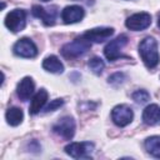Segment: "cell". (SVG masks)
<instances>
[{
  "mask_svg": "<svg viewBox=\"0 0 160 160\" xmlns=\"http://www.w3.org/2000/svg\"><path fill=\"white\" fill-rule=\"evenodd\" d=\"M25 24H26V12L21 9H15L5 16V26L12 32L21 31L25 28Z\"/></svg>",
  "mask_w": 160,
  "mask_h": 160,
  "instance_id": "277c9868",
  "label": "cell"
},
{
  "mask_svg": "<svg viewBox=\"0 0 160 160\" xmlns=\"http://www.w3.org/2000/svg\"><path fill=\"white\" fill-rule=\"evenodd\" d=\"M88 65H89L90 70H91L94 74H96V75H100V74L102 72L104 68H105L104 61H102L100 58H98V56L91 58V59L89 60V64H88Z\"/></svg>",
  "mask_w": 160,
  "mask_h": 160,
  "instance_id": "d6986e66",
  "label": "cell"
},
{
  "mask_svg": "<svg viewBox=\"0 0 160 160\" xmlns=\"http://www.w3.org/2000/svg\"><path fill=\"white\" fill-rule=\"evenodd\" d=\"M42 68L46 71L52 72V74H60L64 71V65L55 55H50V56L45 58L42 61Z\"/></svg>",
  "mask_w": 160,
  "mask_h": 160,
  "instance_id": "2e32d148",
  "label": "cell"
},
{
  "mask_svg": "<svg viewBox=\"0 0 160 160\" xmlns=\"http://www.w3.org/2000/svg\"><path fill=\"white\" fill-rule=\"evenodd\" d=\"M139 55L146 65V68H155L160 61L156 40L151 36H146L145 39H142L139 44Z\"/></svg>",
  "mask_w": 160,
  "mask_h": 160,
  "instance_id": "6da1fadb",
  "label": "cell"
},
{
  "mask_svg": "<svg viewBox=\"0 0 160 160\" xmlns=\"http://www.w3.org/2000/svg\"><path fill=\"white\" fill-rule=\"evenodd\" d=\"M150 99V94L146 91V90H136L134 94H132V100H135V102L138 104H145L148 102Z\"/></svg>",
  "mask_w": 160,
  "mask_h": 160,
  "instance_id": "ffe728a7",
  "label": "cell"
},
{
  "mask_svg": "<svg viewBox=\"0 0 160 160\" xmlns=\"http://www.w3.org/2000/svg\"><path fill=\"white\" fill-rule=\"evenodd\" d=\"M145 149L154 158L160 159V136H150L145 140Z\"/></svg>",
  "mask_w": 160,
  "mask_h": 160,
  "instance_id": "ac0fdd59",
  "label": "cell"
},
{
  "mask_svg": "<svg viewBox=\"0 0 160 160\" xmlns=\"http://www.w3.org/2000/svg\"><path fill=\"white\" fill-rule=\"evenodd\" d=\"M5 116H6V121L9 125L18 126L22 121L24 114H22V110L19 108H10V109H8Z\"/></svg>",
  "mask_w": 160,
  "mask_h": 160,
  "instance_id": "e0dca14e",
  "label": "cell"
},
{
  "mask_svg": "<svg viewBox=\"0 0 160 160\" xmlns=\"http://www.w3.org/2000/svg\"><path fill=\"white\" fill-rule=\"evenodd\" d=\"M151 24V16L150 14L141 11V12H136L132 14L131 16H129L125 21V25L128 29L132 30V31H140L144 30L146 28H149Z\"/></svg>",
  "mask_w": 160,
  "mask_h": 160,
  "instance_id": "ba28073f",
  "label": "cell"
},
{
  "mask_svg": "<svg viewBox=\"0 0 160 160\" xmlns=\"http://www.w3.org/2000/svg\"><path fill=\"white\" fill-rule=\"evenodd\" d=\"M14 52L18 55V56H21V58H35L38 55V48L36 45L34 44V41H31L30 39L28 38H22L20 40H18L12 48Z\"/></svg>",
  "mask_w": 160,
  "mask_h": 160,
  "instance_id": "9c48e42d",
  "label": "cell"
},
{
  "mask_svg": "<svg viewBox=\"0 0 160 160\" xmlns=\"http://www.w3.org/2000/svg\"><path fill=\"white\" fill-rule=\"evenodd\" d=\"M46 100H48V91H46L45 89H40V90L32 96V99H31L30 109H29L30 114H32V115L38 114V112L42 109V106L45 105Z\"/></svg>",
  "mask_w": 160,
  "mask_h": 160,
  "instance_id": "9a60e30c",
  "label": "cell"
},
{
  "mask_svg": "<svg viewBox=\"0 0 160 160\" xmlns=\"http://www.w3.org/2000/svg\"><path fill=\"white\" fill-rule=\"evenodd\" d=\"M114 34V29L111 28H95L91 30H88L86 32L82 34V38L89 40L90 42H102L106 39H109Z\"/></svg>",
  "mask_w": 160,
  "mask_h": 160,
  "instance_id": "30bf717a",
  "label": "cell"
},
{
  "mask_svg": "<svg viewBox=\"0 0 160 160\" xmlns=\"http://www.w3.org/2000/svg\"><path fill=\"white\" fill-rule=\"evenodd\" d=\"M85 12L84 9L79 5H70L64 8V10L61 11V19L64 20L65 24H74L80 21L84 18Z\"/></svg>",
  "mask_w": 160,
  "mask_h": 160,
  "instance_id": "8fae6325",
  "label": "cell"
},
{
  "mask_svg": "<svg viewBox=\"0 0 160 160\" xmlns=\"http://www.w3.org/2000/svg\"><path fill=\"white\" fill-rule=\"evenodd\" d=\"M128 44V36L121 34L114 40H111L104 49V54L109 61L118 60L119 58H122L121 55V49Z\"/></svg>",
  "mask_w": 160,
  "mask_h": 160,
  "instance_id": "5b68a950",
  "label": "cell"
},
{
  "mask_svg": "<svg viewBox=\"0 0 160 160\" xmlns=\"http://www.w3.org/2000/svg\"><path fill=\"white\" fill-rule=\"evenodd\" d=\"M91 44L89 40L81 38H76L75 40H72L71 42L65 44L61 48V55L66 59H76L81 55H84L89 49H90Z\"/></svg>",
  "mask_w": 160,
  "mask_h": 160,
  "instance_id": "7a4b0ae2",
  "label": "cell"
},
{
  "mask_svg": "<svg viewBox=\"0 0 160 160\" xmlns=\"http://www.w3.org/2000/svg\"><path fill=\"white\" fill-rule=\"evenodd\" d=\"M94 151V144L90 141L70 142L65 146V152L74 159H89Z\"/></svg>",
  "mask_w": 160,
  "mask_h": 160,
  "instance_id": "3957f363",
  "label": "cell"
},
{
  "mask_svg": "<svg viewBox=\"0 0 160 160\" xmlns=\"http://www.w3.org/2000/svg\"><path fill=\"white\" fill-rule=\"evenodd\" d=\"M34 88H35V85H34L32 79L29 78V76H26V78H24L22 80H20V82L18 84L16 94H18V96H19L21 100H28V99L32 95Z\"/></svg>",
  "mask_w": 160,
  "mask_h": 160,
  "instance_id": "4fadbf2b",
  "label": "cell"
},
{
  "mask_svg": "<svg viewBox=\"0 0 160 160\" xmlns=\"http://www.w3.org/2000/svg\"><path fill=\"white\" fill-rule=\"evenodd\" d=\"M158 26L160 28V14H159V16H158Z\"/></svg>",
  "mask_w": 160,
  "mask_h": 160,
  "instance_id": "cb8c5ba5",
  "label": "cell"
},
{
  "mask_svg": "<svg viewBox=\"0 0 160 160\" xmlns=\"http://www.w3.org/2000/svg\"><path fill=\"white\" fill-rule=\"evenodd\" d=\"M126 80V76H125V74L124 72H115V74H112L111 76H109V84H111V85H114V86H119L120 84H122L124 81Z\"/></svg>",
  "mask_w": 160,
  "mask_h": 160,
  "instance_id": "44dd1931",
  "label": "cell"
},
{
  "mask_svg": "<svg viewBox=\"0 0 160 160\" xmlns=\"http://www.w3.org/2000/svg\"><path fill=\"white\" fill-rule=\"evenodd\" d=\"M62 104H64V100H62V99H55V100H52V101L46 106V111H54V110H56L58 108H60Z\"/></svg>",
  "mask_w": 160,
  "mask_h": 160,
  "instance_id": "7402d4cb",
  "label": "cell"
},
{
  "mask_svg": "<svg viewBox=\"0 0 160 160\" xmlns=\"http://www.w3.org/2000/svg\"><path fill=\"white\" fill-rule=\"evenodd\" d=\"M142 120L146 125H155L160 122V106L156 104L148 105L142 111Z\"/></svg>",
  "mask_w": 160,
  "mask_h": 160,
  "instance_id": "5bb4252c",
  "label": "cell"
},
{
  "mask_svg": "<svg viewBox=\"0 0 160 160\" xmlns=\"http://www.w3.org/2000/svg\"><path fill=\"white\" fill-rule=\"evenodd\" d=\"M72 1H84V2H86V4H91V2H92L91 0H72Z\"/></svg>",
  "mask_w": 160,
  "mask_h": 160,
  "instance_id": "603a6c76",
  "label": "cell"
},
{
  "mask_svg": "<svg viewBox=\"0 0 160 160\" xmlns=\"http://www.w3.org/2000/svg\"><path fill=\"white\" fill-rule=\"evenodd\" d=\"M52 131L65 140L72 139L75 134V121L71 116H64L52 125Z\"/></svg>",
  "mask_w": 160,
  "mask_h": 160,
  "instance_id": "8992f818",
  "label": "cell"
},
{
  "mask_svg": "<svg viewBox=\"0 0 160 160\" xmlns=\"http://www.w3.org/2000/svg\"><path fill=\"white\" fill-rule=\"evenodd\" d=\"M41 1H49V0H41Z\"/></svg>",
  "mask_w": 160,
  "mask_h": 160,
  "instance_id": "d4e9b609",
  "label": "cell"
},
{
  "mask_svg": "<svg viewBox=\"0 0 160 160\" xmlns=\"http://www.w3.org/2000/svg\"><path fill=\"white\" fill-rule=\"evenodd\" d=\"M132 118H134V112H132L131 108L128 106V105H125V104L116 105L112 109V111H111V119H112V121L118 126H120V128L129 125L132 121Z\"/></svg>",
  "mask_w": 160,
  "mask_h": 160,
  "instance_id": "52a82bcc",
  "label": "cell"
},
{
  "mask_svg": "<svg viewBox=\"0 0 160 160\" xmlns=\"http://www.w3.org/2000/svg\"><path fill=\"white\" fill-rule=\"evenodd\" d=\"M32 15L39 18L45 25H52L55 22V18H56V6H52L50 9H44L42 6L39 5H34L32 6Z\"/></svg>",
  "mask_w": 160,
  "mask_h": 160,
  "instance_id": "7c38bea8",
  "label": "cell"
}]
</instances>
